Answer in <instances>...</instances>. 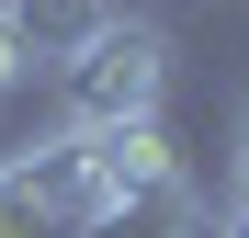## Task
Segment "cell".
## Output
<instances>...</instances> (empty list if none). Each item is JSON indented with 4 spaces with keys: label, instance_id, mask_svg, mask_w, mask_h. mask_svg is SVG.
<instances>
[{
    "label": "cell",
    "instance_id": "obj_1",
    "mask_svg": "<svg viewBox=\"0 0 249 238\" xmlns=\"http://www.w3.org/2000/svg\"><path fill=\"white\" fill-rule=\"evenodd\" d=\"M170 79H181L170 23L113 12L91 46L57 68V102H68V125H170Z\"/></svg>",
    "mask_w": 249,
    "mask_h": 238
},
{
    "label": "cell",
    "instance_id": "obj_2",
    "mask_svg": "<svg viewBox=\"0 0 249 238\" xmlns=\"http://www.w3.org/2000/svg\"><path fill=\"white\" fill-rule=\"evenodd\" d=\"M0 12H12V34L34 46V68L57 79V68H68V57H79V46H91V34L124 12V0H0Z\"/></svg>",
    "mask_w": 249,
    "mask_h": 238
},
{
    "label": "cell",
    "instance_id": "obj_3",
    "mask_svg": "<svg viewBox=\"0 0 249 238\" xmlns=\"http://www.w3.org/2000/svg\"><path fill=\"white\" fill-rule=\"evenodd\" d=\"M79 238H215V204H204V182L181 170V182L136 193V204H113L102 227H79Z\"/></svg>",
    "mask_w": 249,
    "mask_h": 238
},
{
    "label": "cell",
    "instance_id": "obj_4",
    "mask_svg": "<svg viewBox=\"0 0 249 238\" xmlns=\"http://www.w3.org/2000/svg\"><path fill=\"white\" fill-rule=\"evenodd\" d=\"M12 91H34V46L12 34V12H0V102H12Z\"/></svg>",
    "mask_w": 249,
    "mask_h": 238
},
{
    "label": "cell",
    "instance_id": "obj_5",
    "mask_svg": "<svg viewBox=\"0 0 249 238\" xmlns=\"http://www.w3.org/2000/svg\"><path fill=\"white\" fill-rule=\"evenodd\" d=\"M215 238H249V193H227V204H215Z\"/></svg>",
    "mask_w": 249,
    "mask_h": 238
},
{
    "label": "cell",
    "instance_id": "obj_6",
    "mask_svg": "<svg viewBox=\"0 0 249 238\" xmlns=\"http://www.w3.org/2000/svg\"><path fill=\"white\" fill-rule=\"evenodd\" d=\"M227 193H249V125H238V170H227Z\"/></svg>",
    "mask_w": 249,
    "mask_h": 238
}]
</instances>
